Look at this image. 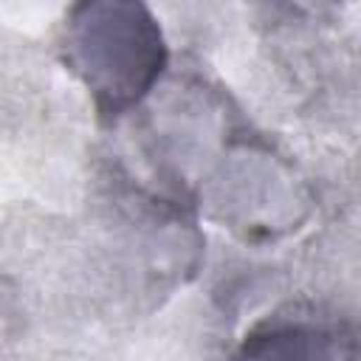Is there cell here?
Listing matches in <instances>:
<instances>
[{"label":"cell","instance_id":"1","mask_svg":"<svg viewBox=\"0 0 361 361\" xmlns=\"http://www.w3.org/2000/svg\"><path fill=\"white\" fill-rule=\"evenodd\" d=\"M65 62L87 85L102 116L138 104L166 65L164 34L141 3H85L65 25Z\"/></svg>","mask_w":361,"mask_h":361},{"label":"cell","instance_id":"2","mask_svg":"<svg viewBox=\"0 0 361 361\" xmlns=\"http://www.w3.org/2000/svg\"><path fill=\"white\" fill-rule=\"evenodd\" d=\"M234 361H355V333L324 316H282L257 324Z\"/></svg>","mask_w":361,"mask_h":361}]
</instances>
